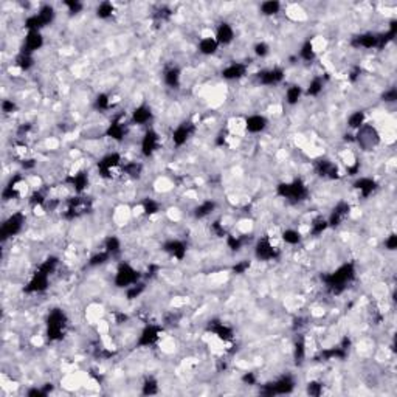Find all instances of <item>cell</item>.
<instances>
[{"mask_svg":"<svg viewBox=\"0 0 397 397\" xmlns=\"http://www.w3.org/2000/svg\"><path fill=\"white\" fill-rule=\"evenodd\" d=\"M127 292V299H134V298H137V297H140L143 294V290H145V284L143 283H137V284H134V286H131L129 289H126Z\"/></svg>","mask_w":397,"mask_h":397,"instance_id":"obj_50","label":"cell"},{"mask_svg":"<svg viewBox=\"0 0 397 397\" xmlns=\"http://www.w3.org/2000/svg\"><path fill=\"white\" fill-rule=\"evenodd\" d=\"M123 171L127 174L129 177H134L137 179L140 174H142V165L137 161H131V163H126V165L123 166Z\"/></svg>","mask_w":397,"mask_h":397,"instance_id":"obj_46","label":"cell"},{"mask_svg":"<svg viewBox=\"0 0 397 397\" xmlns=\"http://www.w3.org/2000/svg\"><path fill=\"white\" fill-rule=\"evenodd\" d=\"M36 16H38V20H39V23H41V27L44 28V27H47V25H50V23L54 20V16H56V11H54V8L51 6V5H44L38 13H36Z\"/></svg>","mask_w":397,"mask_h":397,"instance_id":"obj_30","label":"cell"},{"mask_svg":"<svg viewBox=\"0 0 397 397\" xmlns=\"http://www.w3.org/2000/svg\"><path fill=\"white\" fill-rule=\"evenodd\" d=\"M295 388V380L290 376H283L278 380L264 385V388L261 390V394L264 396H279V394H289Z\"/></svg>","mask_w":397,"mask_h":397,"instance_id":"obj_5","label":"cell"},{"mask_svg":"<svg viewBox=\"0 0 397 397\" xmlns=\"http://www.w3.org/2000/svg\"><path fill=\"white\" fill-rule=\"evenodd\" d=\"M254 256L259 261L267 262V261H275L279 256V251L273 245V242L270 241V238L262 236L258 239V242H256V245H254Z\"/></svg>","mask_w":397,"mask_h":397,"instance_id":"obj_6","label":"cell"},{"mask_svg":"<svg viewBox=\"0 0 397 397\" xmlns=\"http://www.w3.org/2000/svg\"><path fill=\"white\" fill-rule=\"evenodd\" d=\"M283 79H284V70L279 67L262 70V72L258 73V81L262 86H276L283 83Z\"/></svg>","mask_w":397,"mask_h":397,"instance_id":"obj_14","label":"cell"},{"mask_svg":"<svg viewBox=\"0 0 397 397\" xmlns=\"http://www.w3.org/2000/svg\"><path fill=\"white\" fill-rule=\"evenodd\" d=\"M329 228V224H328V219H323V217H317L312 220L310 224V235L312 236H320L323 233Z\"/></svg>","mask_w":397,"mask_h":397,"instance_id":"obj_35","label":"cell"},{"mask_svg":"<svg viewBox=\"0 0 397 397\" xmlns=\"http://www.w3.org/2000/svg\"><path fill=\"white\" fill-rule=\"evenodd\" d=\"M90 208V202L87 200L86 197H73L68 200V206H67V217L68 219H75L81 214H84L89 211Z\"/></svg>","mask_w":397,"mask_h":397,"instance_id":"obj_15","label":"cell"},{"mask_svg":"<svg viewBox=\"0 0 397 397\" xmlns=\"http://www.w3.org/2000/svg\"><path fill=\"white\" fill-rule=\"evenodd\" d=\"M385 248L390 250V251H394L397 248V236L394 235V233L385 239Z\"/></svg>","mask_w":397,"mask_h":397,"instance_id":"obj_57","label":"cell"},{"mask_svg":"<svg viewBox=\"0 0 397 397\" xmlns=\"http://www.w3.org/2000/svg\"><path fill=\"white\" fill-rule=\"evenodd\" d=\"M268 53H270V47H268L265 42H258L254 45V54L258 57H265Z\"/></svg>","mask_w":397,"mask_h":397,"instance_id":"obj_53","label":"cell"},{"mask_svg":"<svg viewBox=\"0 0 397 397\" xmlns=\"http://www.w3.org/2000/svg\"><path fill=\"white\" fill-rule=\"evenodd\" d=\"M163 79H165V84L171 89H179L180 86V79H182V73L177 67H169L165 75H163Z\"/></svg>","mask_w":397,"mask_h":397,"instance_id":"obj_29","label":"cell"},{"mask_svg":"<svg viewBox=\"0 0 397 397\" xmlns=\"http://www.w3.org/2000/svg\"><path fill=\"white\" fill-rule=\"evenodd\" d=\"M30 203L33 206H41L45 203V196L42 193H34L31 197H30Z\"/></svg>","mask_w":397,"mask_h":397,"instance_id":"obj_56","label":"cell"},{"mask_svg":"<svg viewBox=\"0 0 397 397\" xmlns=\"http://www.w3.org/2000/svg\"><path fill=\"white\" fill-rule=\"evenodd\" d=\"M64 5L67 6L70 14H78L84 8V5L81 3V2H78V0H67V2H64Z\"/></svg>","mask_w":397,"mask_h":397,"instance_id":"obj_51","label":"cell"},{"mask_svg":"<svg viewBox=\"0 0 397 397\" xmlns=\"http://www.w3.org/2000/svg\"><path fill=\"white\" fill-rule=\"evenodd\" d=\"M112 106V101H110V97L107 93H99L95 99V107L98 110H109Z\"/></svg>","mask_w":397,"mask_h":397,"instance_id":"obj_45","label":"cell"},{"mask_svg":"<svg viewBox=\"0 0 397 397\" xmlns=\"http://www.w3.org/2000/svg\"><path fill=\"white\" fill-rule=\"evenodd\" d=\"M209 329H211V332L219 338V340L222 342H230L233 340V329L230 328V326H227L225 323H220V321H214L209 324Z\"/></svg>","mask_w":397,"mask_h":397,"instance_id":"obj_27","label":"cell"},{"mask_svg":"<svg viewBox=\"0 0 397 397\" xmlns=\"http://www.w3.org/2000/svg\"><path fill=\"white\" fill-rule=\"evenodd\" d=\"M294 357L297 360V363H302L306 358V343L302 338H298L294 346Z\"/></svg>","mask_w":397,"mask_h":397,"instance_id":"obj_43","label":"cell"},{"mask_svg":"<svg viewBox=\"0 0 397 397\" xmlns=\"http://www.w3.org/2000/svg\"><path fill=\"white\" fill-rule=\"evenodd\" d=\"M242 382L248 383V385H254L256 383V376L253 374V372H247V374L242 377Z\"/></svg>","mask_w":397,"mask_h":397,"instance_id":"obj_61","label":"cell"},{"mask_svg":"<svg viewBox=\"0 0 397 397\" xmlns=\"http://www.w3.org/2000/svg\"><path fill=\"white\" fill-rule=\"evenodd\" d=\"M354 188L361 194V197H369L377 190V182L371 177H360L358 180H355Z\"/></svg>","mask_w":397,"mask_h":397,"instance_id":"obj_26","label":"cell"},{"mask_svg":"<svg viewBox=\"0 0 397 397\" xmlns=\"http://www.w3.org/2000/svg\"><path fill=\"white\" fill-rule=\"evenodd\" d=\"M213 231L216 233V236H220V238L225 236L224 225H220V222H214V224H213Z\"/></svg>","mask_w":397,"mask_h":397,"instance_id":"obj_60","label":"cell"},{"mask_svg":"<svg viewBox=\"0 0 397 397\" xmlns=\"http://www.w3.org/2000/svg\"><path fill=\"white\" fill-rule=\"evenodd\" d=\"M216 41L219 45H228L235 41V28L228 22H220L216 30Z\"/></svg>","mask_w":397,"mask_h":397,"instance_id":"obj_19","label":"cell"},{"mask_svg":"<svg viewBox=\"0 0 397 397\" xmlns=\"http://www.w3.org/2000/svg\"><path fill=\"white\" fill-rule=\"evenodd\" d=\"M219 50V44L216 38H202L198 42V51L205 56H211Z\"/></svg>","mask_w":397,"mask_h":397,"instance_id":"obj_31","label":"cell"},{"mask_svg":"<svg viewBox=\"0 0 397 397\" xmlns=\"http://www.w3.org/2000/svg\"><path fill=\"white\" fill-rule=\"evenodd\" d=\"M160 211V203L154 198H146L143 202V213L146 216H154Z\"/></svg>","mask_w":397,"mask_h":397,"instance_id":"obj_44","label":"cell"},{"mask_svg":"<svg viewBox=\"0 0 397 397\" xmlns=\"http://www.w3.org/2000/svg\"><path fill=\"white\" fill-rule=\"evenodd\" d=\"M65 326H67V317L61 309H53L49 313L47 318V337L50 342H57L62 340L65 334Z\"/></svg>","mask_w":397,"mask_h":397,"instance_id":"obj_3","label":"cell"},{"mask_svg":"<svg viewBox=\"0 0 397 397\" xmlns=\"http://www.w3.org/2000/svg\"><path fill=\"white\" fill-rule=\"evenodd\" d=\"M49 284H50V275H47L45 272L42 270H38L33 273V276L30 278L28 284L25 286V290L27 294H42L47 289H49Z\"/></svg>","mask_w":397,"mask_h":397,"instance_id":"obj_9","label":"cell"},{"mask_svg":"<svg viewBox=\"0 0 397 397\" xmlns=\"http://www.w3.org/2000/svg\"><path fill=\"white\" fill-rule=\"evenodd\" d=\"M140 272L131 264H120L115 273V286L118 289H129L131 286L140 283Z\"/></svg>","mask_w":397,"mask_h":397,"instance_id":"obj_4","label":"cell"},{"mask_svg":"<svg viewBox=\"0 0 397 397\" xmlns=\"http://www.w3.org/2000/svg\"><path fill=\"white\" fill-rule=\"evenodd\" d=\"M301 97H302V89L299 86H297V84L290 86L286 90V101H287V104H290V106H295V104H298Z\"/></svg>","mask_w":397,"mask_h":397,"instance_id":"obj_36","label":"cell"},{"mask_svg":"<svg viewBox=\"0 0 397 397\" xmlns=\"http://www.w3.org/2000/svg\"><path fill=\"white\" fill-rule=\"evenodd\" d=\"M68 182L75 188L76 193H83L87 188V186H89V176H87V172L81 171V172L73 174V176H70Z\"/></svg>","mask_w":397,"mask_h":397,"instance_id":"obj_28","label":"cell"},{"mask_svg":"<svg viewBox=\"0 0 397 397\" xmlns=\"http://www.w3.org/2000/svg\"><path fill=\"white\" fill-rule=\"evenodd\" d=\"M355 142L363 148L365 150L371 149V148H376L380 142V138H379V132L374 129L372 126H366L363 124L358 129L357 132V137H355Z\"/></svg>","mask_w":397,"mask_h":397,"instance_id":"obj_8","label":"cell"},{"mask_svg":"<svg viewBox=\"0 0 397 397\" xmlns=\"http://www.w3.org/2000/svg\"><path fill=\"white\" fill-rule=\"evenodd\" d=\"M323 79L321 78H313L309 86H307V90H306V95L307 97H318L320 93L323 92Z\"/></svg>","mask_w":397,"mask_h":397,"instance_id":"obj_42","label":"cell"},{"mask_svg":"<svg viewBox=\"0 0 397 397\" xmlns=\"http://www.w3.org/2000/svg\"><path fill=\"white\" fill-rule=\"evenodd\" d=\"M276 193H278V196H281V197L287 198V200L294 202V203L302 202V200H306V198L309 197L307 185L302 182L301 179H295L292 182L279 183L276 186Z\"/></svg>","mask_w":397,"mask_h":397,"instance_id":"obj_2","label":"cell"},{"mask_svg":"<svg viewBox=\"0 0 397 397\" xmlns=\"http://www.w3.org/2000/svg\"><path fill=\"white\" fill-rule=\"evenodd\" d=\"M214 209H216V202H213V200H205V202H202L200 205H198L194 209V216L197 219H205V217H208L209 214H211Z\"/></svg>","mask_w":397,"mask_h":397,"instance_id":"obj_32","label":"cell"},{"mask_svg":"<svg viewBox=\"0 0 397 397\" xmlns=\"http://www.w3.org/2000/svg\"><path fill=\"white\" fill-rule=\"evenodd\" d=\"M104 250H106L110 256H115L121 251V241L116 236H109L104 242Z\"/></svg>","mask_w":397,"mask_h":397,"instance_id":"obj_37","label":"cell"},{"mask_svg":"<svg viewBox=\"0 0 397 397\" xmlns=\"http://www.w3.org/2000/svg\"><path fill=\"white\" fill-rule=\"evenodd\" d=\"M163 250L169 256H172V258H176L177 261H182L186 256V244L179 239H172L163 245Z\"/></svg>","mask_w":397,"mask_h":397,"instance_id":"obj_20","label":"cell"},{"mask_svg":"<svg viewBox=\"0 0 397 397\" xmlns=\"http://www.w3.org/2000/svg\"><path fill=\"white\" fill-rule=\"evenodd\" d=\"M17 109L16 102L11 101V99H3L2 101V110L3 113H14V110Z\"/></svg>","mask_w":397,"mask_h":397,"instance_id":"obj_58","label":"cell"},{"mask_svg":"<svg viewBox=\"0 0 397 397\" xmlns=\"http://www.w3.org/2000/svg\"><path fill=\"white\" fill-rule=\"evenodd\" d=\"M23 224H25V214L23 213H14L11 214L2 225V231H0V235H2V241H6L8 238H13L16 235L22 231L23 228Z\"/></svg>","mask_w":397,"mask_h":397,"instance_id":"obj_7","label":"cell"},{"mask_svg":"<svg viewBox=\"0 0 397 397\" xmlns=\"http://www.w3.org/2000/svg\"><path fill=\"white\" fill-rule=\"evenodd\" d=\"M113 13H115V6H113L112 2H101V3L97 6V16H98L99 19H104V20H106V19L112 17Z\"/></svg>","mask_w":397,"mask_h":397,"instance_id":"obj_39","label":"cell"},{"mask_svg":"<svg viewBox=\"0 0 397 397\" xmlns=\"http://www.w3.org/2000/svg\"><path fill=\"white\" fill-rule=\"evenodd\" d=\"M317 174L324 179H338V168L331 160H320L317 163Z\"/></svg>","mask_w":397,"mask_h":397,"instance_id":"obj_25","label":"cell"},{"mask_svg":"<svg viewBox=\"0 0 397 397\" xmlns=\"http://www.w3.org/2000/svg\"><path fill=\"white\" fill-rule=\"evenodd\" d=\"M152 109H150L149 106H146V104H142V106H138L134 109L132 112V123L134 124H138V126H145L148 123H150V120H152Z\"/></svg>","mask_w":397,"mask_h":397,"instance_id":"obj_23","label":"cell"},{"mask_svg":"<svg viewBox=\"0 0 397 397\" xmlns=\"http://www.w3.org/2000/svg\"><path fill=\"white\" fill-rule=\"evenodd\" d=\"M57 258H54V256H51V258H47L41 265H39V270L45 272L47 275H51L54 270H56V267H57Z\"/></svg>","mask_w":397,"mask_h":397,"instance_id":"obj_48","label":"cell"},{"mask_svg":"<svg viewBox=\"0 0 397 397\" xmlns=\"http://www.w3.org/2000/svg\"><path fill=\"white\" fill-rule=\"evenodd\" d=\"M196 131V126L191 121H183L182 124H179L176 129L172 132V143L174 146L182 148L183 145H186V142L191 138V135Z\"/></svg>","mask_w":397,"mask_h":397,"instance_id":"obj_10","label":"cell"},{"mask_svg":"<svg viewBox=\"0 0 397 397\" xmlns=\"http://www.w3.org/2000/svg\"><path fill=\"white\" fill-rule=\"evenodd\" d=\"M247 70H248V67L245 64L233 62V64H230L228 67H225L224 70H222V76H224L225 79H228V81L241 79V78H244L245 75H247Z\"/></svg>","mask_w":397,"mask_h":397,"instance_id":"obj_21","label":"cell"},{"mask_svg":"<svg viewBox=\"0 0 397 397\" xmlns=\"http://www.w3.org/2000/svg\"><path fill=\"white\" fill-rule=\"evenodd\" d=\"M321 393H323V385L320 382H309L307 383V394L317 397Z\"/></svg>","mask_w":397,"mask_h":397,"instance_id":"obj_54","label":"cell"},{"mask_svg":"<svg viewBox=\"0 0 397 397\" xmlns=\"http://www.w3.org/2000/svg\"><path fill=\"white\" fill-rule=\"evenodd\" d=\"M227 245L233 250V251H238L242 248V241L239 236H233V235H228L227 236Z\"/></svg>","mask_w":397,"mask_h":397,"instance_id":"obj_52","label":"cell"},{"mask_svg":"<svg viewBox=\"0 0 397 397\" xmlns=\"http://www.w3.org/2000/svg\"><path fill=\"white\" fill-rule=\"evenodd\" d=\"M383 101H387V102H394L396 99H397V90L393 87V89H390V90H387L383 93Z\"/></svg>","mask_w":397,"mask_h":397,"instance_id":"obj_59","label":"cell"},{"mask_svg":"<svg viewBox=\"0 0 397 397\" xmlns=\"http://www.w3.org/2000/svg\"><path fill=\"white\" fill-rule=\"evenodd\" d=\"M42 45H44L42 33L41 31H28L27 36H25V41H23V45H22V53L33 54L34 51L41 50Z\"/></svg>","mask_w":397,"mask_h":397,"instance_id":"obj_16","label":"cell"},{"mask_svg":"<svg viewBox=\"0 0 397 397\" xmlns=\"http://www.w3.org/2000/svg\"><path fill=\"white\" fill-rule=\"evenodd\" d=\"M106 135L110 137L115 142H121V140L126 137V124L123 121V116H116V118L109 124Z\"/></svg>","mask_w":397,"mask_h":397,"instance_id":"obj_22","label":"cell"},{"mask_svg":"<svg viewBox=\"0 0 397 397\" xmlns=\"http://www.w3.org/2000/svg\"><path fill=\"white\" fill-rule=\"evenodd\" d=\"M281 238H283V241H284L286 244H289V245H298V244L301 242V233L297 231V230L289 228V230H284V231H283Z\"/></svg>","mask_w":397,"mask_h":397,"instance_id":"obj_40","label":"cell"},{"mask_svg":"<svg viewBox=\"0 0 397 397\" xmlns=\"http://www.w3.org/2000/svg\"><path fill=\"white\" fill-rule=\"evenodd\" d=\"M365 120H366L365 112L363 110H355V112H352L351 115H349L347 126L351 127V129H354V131H358L360 127L365 124Z\"/></svg>","mask_w":397,"mask_h":397,"instance_id":"obj_34","label":"cell"},{"mask_svg":"<svg viewBox=\"0 0 397 397\" xmlns=\"http://www.w3.org/2000/svg\"><path fill=\"white\" fill-rule=\"evenodd\" d=\"M16 65L23 70V72H27V70H30L33 65H34V59H33V54H27V53H22L17 56V59H16Z\"/></svg>","mask_w":397,"mask_h":397,"instance_id":"obj_41","label":"cell"},{"mask_svg":"<svg viewBox=\"0 0 397 397\" xmlns=\"http://www.w3.org/2000/svg\"><path fill=\"white\" fill-rule=\"evenodd\" d=\"M109 258H110V254H109L106 250H102V251H99V253H97V254H93V256H92L90 261H89V265H90V267L102 265L104 262H107V261H109Z\"/></svg>","mask_w":397,"mask_h":397,"instance_id":"obj_47","label":"cell"},{"mask_svg":"<svg viewBox=\"0 0 397 397\" xmlns=\"http://www.w3.org/2000/svg\"><path fill=\"white\" fill-rule=\"evenodd\" d=\"M259 11L264 16H275L281 11V3H279L278 0H267V2L261 3Z\"/></svg>","mask_w":397,"mask_h":397,"instance_id":"obj_33","label":"cell"},{"mask_svg":"<svg viewBox=\"0 0 397 397\" xmlns=\"http://www.w3.org/2000/svg\"><path fill=\"white\" fill-rule=\"evenodd\" d=\"M160 334H161V328H158V326H155V324H149L142 331V334H140L137 345L140 347L152 346L160 340Z\"/></svg>","mask_w":397,"mask_h":397,"instance_id":"obj_12","label":"cell"},{"mask_svg":"<svg viewBox=\"0 0 397 397\" xmlns=\"http://www.w3.org/2000/svg\"><path fill=\"white\" fill-rule=\"evenodd\" d=\"M354 278H355V267L352 262H347V264L340 265L332 273L324 275L323 281L331 294L338 295V294H342V292L346 289V286L351 283Z\"/></svg>","mask_w":397,"mask_h":397,"instance_id":"obj_1","label":"cell"},{"mask_svg":"<svg viewBox=\"0 0 397 397\" xmlns=\"http://www.w3.org/2000/svg\"><path fill=\"white\" fill-rule=\"evenodd\" d=\"M250 265H251V262L250 261H247V259H244V261H239L235 267H233V273H236V275H242V273H245L250 268Z\"/></svg>","mask_w":397,"mask_h":397,"instance_id":"obj_55","label":"cell"},{"mask_svg":"<svg viewBox=\"0 0 397 397\" xmlns=\"http://www.w3.org/2000/svg\"><path fill=\"white\" fill-rule=\"evenodd\" d=\"M349 213H351V205L346 203V202L337 203L335 208L332 209V213H331L329 219H328L329 227H338V225H342V224H343V220L349 216Z\"/></svg>","mask_w":397,"mask_h":397,"instance_id":"obj_17","label":"cell"},{"mask_svg":"<svg viewBox=\"0 0 397 397\" xmlns=\"http://www.w3.org/2000/svg\"><path fill=\"white\" fill-rule=\"evenodd\" d=\"M120 163H121V155L116 152H110L98 161V171L102 177H110V172L118 168Z\"/></svg>","mask_w":397,"mask_h":397,"instance_id":"obj_13","label":"cell"},{"mask_svg":"<svg viewBox=\"0 0 397 397\" xmlns=\"http://www.w3.org/2000/svg\"><path fill=\"white\" fill-rule=\"evenodd\" d=\"M160 148V135L154 129H148L142 140V154L145 157H152Z\"/></svg>","mask_w":397,"mask_h":397,"instance_id":"obj_11","label":"cell"},{"mask_svg":"<svg viewBox=\"0 0 397 397\" xmlns=\"http://www.w3.org/2000/svg\"><path fill=\"white\" fill-rule=\"evenodd\" d=\"M158 393V383L157 380L154 379H148L145 383H143V394L146 396H152V394H157Z\"/></svg>","mask_w":397,"mask_h":397,"instance_id":"obj_49","label":"cell"},{"mask_svg":"<svg viewBox=\"0 0 397 397\" xmlns=\"http://www.w3.org/2000/svg\"><path fill=\"white\" fill-rule=\"evenodd\" d=\"M268 121L264 115H259V113H256V115H250L245 118V131L250 132V134H261L265 127H267Z\"/></svg>","mask_w":397,"mask_h":397,"instance_id":"obj_18","label":"cell"},{"mask_svg":"<svg viewBox=\"0 0 397 397\" xmlns=\"http://www.w3.org/2000/svg\"><path fill=\"white\" fill-rule=\"evenodd\" d=\"M315 56H317V51H315L313 44H312L310 41H307V42L302 44L301 50H299V57H301V59L310 62V61L315 59Z\"/></svg>","mask_w":397,"mask_h":397,"instance_id":"obj_38","label":"cell"},{"mask_svg":"<svg viewBox=\"0 0 397 397\" xmlns=\"http://www.w3.org/2000/svg\"><path fill=\"white\" fill-rule=\"evenodd\" d=\"M352 45L357 49H377L379 45V36L376 33H363L360 36L354 38Z\"/></svg>","mask_w":397,"mask_h":397,"instance_id":"obj_24","label":"cell"}]
</instances>
